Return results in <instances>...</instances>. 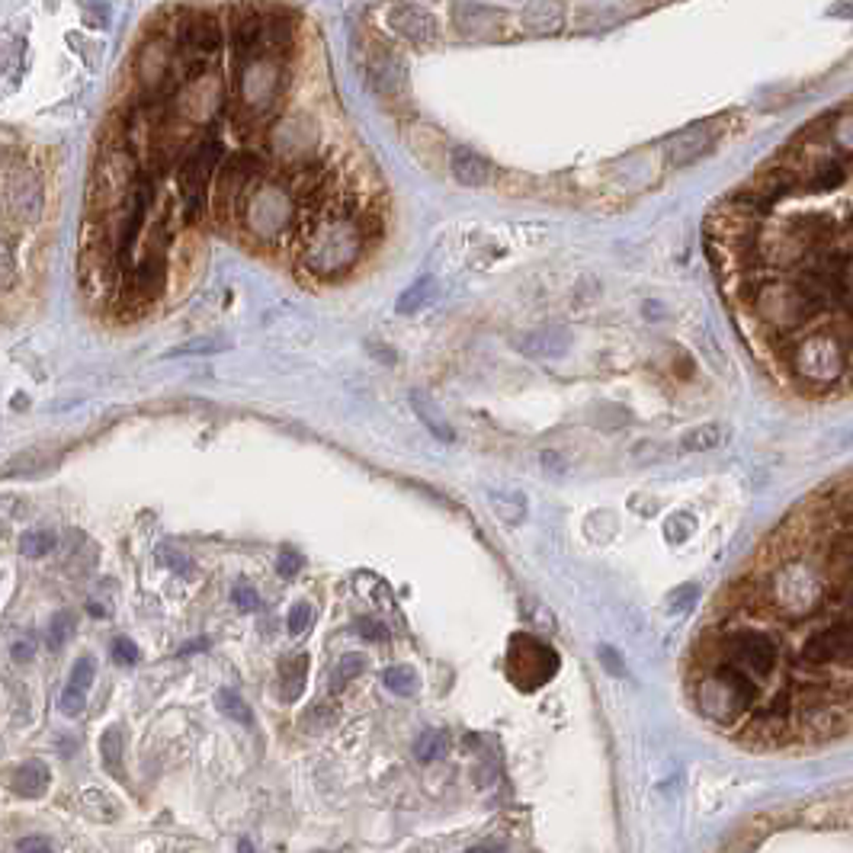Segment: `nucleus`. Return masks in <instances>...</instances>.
<instances>
[{
	"mask_svg": "<svg viewBox=\"0 0 853 853\" xmlns=\"http://www.w3.org/2000/svg\"><path fill=\"white\" fill-rule=\"evenodd\" d=\"M176 49L193 58H212L222 49V26L212 14L184 10V20L176 23Z\"/></svg>",
	"mask_w": 853,
	"mask_h": 853,
	"instance_id": "nucleus-8",
	"label": "nucleus"
},
{
	"mask_svg": "<svg viewBox=\"0 0 853 853\" xmlns=\"http://www.w3.org/2000/svg\"><path fill=\"white\" fill-rule=\"evenodd\" d=\"M697 597H699L697 584H684V587H678V591L670 593L668 603H670V610H674V613H690L693 603H697Z\"/></svg>",
	"mask_w": 853,
	"mask_h": 853,
	"instance_id": "nucleus-31",
	"label": "nucleus"
},
{
	"mask_svg": "<svg viewBox=\"0 0 853 853\" xmlns=\"http://www.w3.org/2000/svg\"><path fill=\"white\" fill-rule=\"evenodd\" d=\"M382 684L395 693V697H414L417 687H421V678H417V670L408 668V664H395V668H388L385 674H382Z\"/></svg>",
	"mask_w": 853,
	"mask_h": 853,
	"instance_id": "nucleus-23",
	"label": "nucleus"
},
{
	"mask_svg": "<svg viewBox=\"0 0 853 853\" xmlns=\"http://www.w3.org/2000/svg\"><path fill=\"white\" fill-rule=\"evenodd\" d=\"M356 632L363 639H369V642H388V629L375 620H356Z\"/></svg>",
	"mask_w": 853,
	"mask_h": 853,
	"instance_id": "nucleus-37",
	"label": "nucleus"
},
{
	"mask_svg": "<svg viewBox=\"0 0 853 853\" xmlns=\"http://www.w3.org/2000/svg\"><path fill=\"white\" fill-rule=\"evenodd\" d=\"M446 751H450V735L440 732V728L423 732L421 738H417V744H414V754H417V761H421V763L440 761V757H446Z\"/></svg>",
	"mask_w": 853,
	"mask_h": 853,
	"instance_id": "nucleus-24",
	"label": "nucleus"
},
{
	"mask_svg": "<svg viewBox=\"0 0 853 853\" xmlns=\"http://www.w3.org/2000/svg\"><path fill=\"white\" fill-rule=\"evenodd\" d=\"M433 289H437V282H433V276H421V280H414L408 286V289L398 296V305L395 308L402 311V315H411V311L423 308V305L433 299Z\"/></svg>",
	"mask_w": 853,
	"mask_h": 853,
	"instance_id": "nucleus-21",
	"label": "nucleus"
},
{
	"mask_svg": "<svg viewBox=\"0 0 853 853\" xmlns=\"http://www.w3.org/2000/svg\"><path fill=\"white\" fill-rule=\"evenodd\" d=\"M49 783H52V773H49V767H45L43 761H26V763H20V767H14L7 773V786L16 792V796H23V799L45 796Z\"/></svg>",
	"mask_w": 853,
	"mask_h": 853,
	"instance_id": "nucleus-14",
	"label": "nucleus"
},
{
	"mask_svg": "<svg viewBox=\"0 0 853 853\" xmlns=\"http://www.w3.org/2000/svg\"><path fill=\"white\" fill-rule=\"evenodd\" d=\"M719 443H722L719 423H703V427H693L690 433H684V450H690V452L713 450V446H719Z\"/></svg>",
	"mask_w": 853,
	"mask_h": 853,
	"instance_id": "nucleus-27",
	"label": "nucleus"
},
{
	"mask_svg": "<svg viewBox=\"0 0 853 853\" xmlns=\"http://www.w3.org/2000/svg\"><path fill=\"white\" fill-rule=\"evenodd\" d=\"M850 645H853V629L850 616H838V620L825 622L815 632H809V639L799 649V668L805 670H828L838 668L840 674L850 678Z\"/></svg>",
	"mask_w": 853,
	"mask_h": 853,
	"instance_id": "nucleus-3",
	"label": "nucleus"
},
{
	"mask_svg": "<svg viewBox=\"0 0 853 853\" xmlns=\"http://www.w3.org/2000/svg\"><path fill=\"white\" fill-rule=\"evenodd\" d=\"M14 658H16V661H29V658H33V649L20 642V645H16V649H14Z\"/></svg>",
	"mask_w": 853,
	"mask_h": 853,
	"instance_id": "nucleus-42",
	"label": "nucleus"
},
{
	"mask_svg": "<svg viewBox=\"0 0 853 853\" xmlns=\"http://www.w3.org/2000/svg\"><path fill=\"white\" fill-rule=\"evenodd\" d=\"M305 678H308V658L305 655H296V658H289V661H282L280 687H282V699H286V703H292V699L302 697Z\"/></svg>",
	"mask_w": 853,
	"mask_h": 853,
	"instance_id": "nucleus-19",
	"label": "nucleus"
},
{
	"mask_svg": "<svg viewBox=\"0 0 853 853\" xmlns=\"http://www.w3.org/2000/svg\"><path fill=\"white\" fill-rule=\"evenodd\" d=\"M222 161V141L219 138H205L199 141L196 148L184 157L180 164V196H184V215L186 222H196L205 212V199H209V184L215 176V167Z\"/></svg>",
	"mask_w": 853,
	"mask_h": 853,
	"instance_id": "nucleus-4",
	"label": "nucleus"
},
{
	"mask_svg": "<svg viewBox=\"0 0 853 853\" xmlns=\"http://www.w3.org/2000/svg\"><path fill=\"white\" fill-rule=\"evenodd\" d=\"M100 757H103V767L116 776V780H126V770H122V728L113 725L106 728L103 738H100Z\"/></svg>",
	"mask_w": 853,
	"mask_h": 853,
	"instance_id": "nucleus-20",
	"label": "nucleus"
},
{
	"mask_svg": "<svg viewBox=\"0 0 853 853\" xmlns=\"http://www.w3.org/2000/svg\"><path fill=\"white\" fill-rule=\"evenodd\" d=\"M74 629H78V620H74V613H68V610H62V613L52 616L49 622V649L52 651H62L64 645H68V639L74 635Z\"/></svg>",
	"mask_w": 853,
	"mask_h": 853,
	"instance_id": "nucleus-26",
	"label": "nucleus"
},
{
	"mask_svg": "<svg viewBox=\"0 0 853 853\" xmlns=\"http://www.w3.org/2000/svg\"><path fill=\"white\" fill-rule=\"evenodd\" d=\"M369 81L375 84V90L388 93V97H395V93L404 90V64L398 55H392V52H379V55L369 62Z\"/></svg>",
	"mask_w": 853,
	"mask_h": 853,
	"instance_id": "nucleus-16",
	"label": "nucleus"
},
{
	"mask_svg": "<svg viewBox=\"0 0 853 853\" xmlns=\"http://www.w3.org/2000/svg\"><path fill=\"white\" fill-rule=\"evenodd\" d=\"M780 642L773 639V632L757 626H732L722 629V635L716 639L713 661H722L728 668L741 670L744 678H751L763 690L770 678L780 670Z\"/></svg>",
	"mask_w": 853,
	"mask_h": 853,
	"instance_id": "nucleus-1",
	"label": "nucleus"
},
{
	"mask_svg": "<svg viewBox=\"0 0 853 853\" xmlns=\"http://www.w3.org/2000/svg\"><path fill=\"white\" fill-rule=\"evenodd\" d=\"M366 232L353 219H331L321 228H315L308 247H305V263L315 276L331 280L340 276L360 261Z\"/></svg>",
	"mask_w": 853,
	"mask_h": 853,
	"instance_id": "nucleus-2",
	"label": "nucleus"
},
{
	"mask_svg": "<svg viewBox=\"0 0 853 853\" xmlns=\"http://www.w3.org/2000/svg\"><path fill=\"white\" fill-rule=\"evenodd\" d=\"M16 853H55V847H52V840L49 838H26V840H20L16 844Z\"/></svg>",
	"mask_w": 853,
	"mask_h": 853,
	"instance_id": "nucleus-39",
	"label": "nucleus"
},
{
	"mask_svg": "<svg viewBox=\"0 0 853 853\" xmlns=\"http://www.w3.org/2000/svg\"><path fill=\"white\" fill-rule=\"evenodd\" d=\"M215 706H219V713L228 716L232 722H241V725H254V713H251V706L244 703V697L234 690H219L215 693Z\"/></svg>",
	"mask_w": 853,
	"mask_h": 853,
	"instance_id": "nucleus-25",
	"label": "nucleus"
},
{
	"mask_svg": "<svg viewBox=\"0 0 853 853\" xmlns=\"http://www.w3.org/2000/svg\"><path fill=\"white\" fill-rule=\"evenodd\" d=\"M113 658H116V664H135L141 658V651H138V645H135L132 639H116V642H113Z\"/></svg>",
	"mask_w": 853,
	"mask_h": 853,
	"instance_id": "nucleus-35",
	"label": "nucleus"
},
{
	"mask_svg": "<svg viewBox=\"0 0 853 853\" xmlns=\"http://www.w3.org/2000/svg\"><path fill=\"white\" fill-rule=\"evenodd\" d=\"M514 346L533 360H545V356H564L568 353V334L562 331H533L526 337H517Z\"/></svg>",
	"mask_w": 853,
	"mask_h": 853,
	"instance_id": "nucleus-17",
	"label": "nucleus"
},
{
	"mask_svg": "<svg viewBox=\"0 0 853 853\" xmlns=\"http://www.w3.org/2000/svg\"><path fill=\"white\" fill-rule=\"evenodd\" d=\"M597 655H600V661H603V668H607L610 674H613V678H622V674H626V668H622V658L616 655V651L610 649V645H600Z\"/></svg>",
	"mask_w": 853,
	"mask_h": 853,
	"instance_id": "nucleus-38",
	"label": "nucleus"
},
{
	"mask_svg": "<svg viewBox=\"0 0 853 853\" xmlns=\"http://www.w3.org/2000/svg\"><path fill=\"white\" fill-rule=\"evenodd\" d=\"M411 404H414V414L423 421V427L433 433L437 440H443V443H452L456 440V433H452L450 423L440 417V408L431 402V395H423V392H411Z\"/></svg>",
	"mask_w": 853,
	"mask_h": 853,
	"instance_id": "nucleus-18",
	"label": "nucleus"
},
{
	"mask_svg": "<svg viewBox=\"0 0 853 853\" xmlns=\"http://www.w3.org/2000/svg\"><path fill=\"white\" fill-rule=\"evenodd\" d=\"M232 600H234V607H241L244 613H251V610H257L261 607V597H257V591L254 587H247V584H238L232 591Z\"/></svg>",
	"mask_w": 853,
	"mask_h": 853,
	"instance_id": "nucleus-34",
	"label": "nucleus"
},
{
	"mask_svg": "<svg viewBox=\"0 0 853 853\" xmlns=\"http://www.w3.org/2000/svg\"><path fill=\"white\" fill-rule=\"evenodd\" d=\"M205 645H209V642H205V639H199V642H190V645H186V649H184V655H190V651H203Z\"/></svg>",
	"mask_w": 853,
	"mask_h": 853,
	"instance_id": "nucleus-43",
	"label": "nucleus"
},
{
	"mask_svg": "<svg viewBox=\"0 0 853 853\" xmlns=\"http://www.w3.org/2000/svg\"><path fill=\"white\" fill-rule=\"evenodd\" d=\"M164 280H167V257H164L161 247H148V254L141 257L128 273L126 292L135 302H151L164 289Z\"/></svg>",
	"mask_w": 853,
	"mask_h": 853,
	"instance_id": "nucleus-10",
	"label": "nucleus"
},
{
	"mask_svg": "<svg viewBox=\"0 0 853 853\" xmlns=\"http://www.w3.org/2000/svg\"><path fill=\"white\" fill-rule=\"evenodd\" d=\"M263 176V161L254 151H234L219 170V205H238L247 196V190Z\"/></svg>",
	"mask_w": 853,
	"mask_h": 853,
	"instance_id": "nucleus-9",
	"label": "nucleus"
},
{
	"mask_svg": "<svg viewBox=\"0 0 853 853\" xmlns=\"http://www.w3.org/2000/svg\"><path fill=\"white\" fill-rule=\"evenodd\" d=\"M850 363V340L847 334H815L802 340L792 356V369L805 382H834Z\"/></svg>",
	"mask_w": 853,
	"mask_h": 853,
	"instance_id": "nucleus-5",
	"label": "nucleus"
},
{
	"mask_svg": "<svg viewBox=\"0 0 853 853\" xmlns=\"http://www.w3.org/2000/svg\"><path fill=\"white\" fill-rule=\"evenodd\" d=\"M488 501L494 504V514L501 517V520H507L510 526H517V523L526 517V498H523V494L491 491V494H488Z\"/></svg>",
	"mask_w": 853,
	"mask_h": 853,
	"instance_id": "nucleus-22",
	"label": "nucleus"
},
{
	"mask_svg": "<svg viewBox=\"0 0 853 853\" xmlns=\"http://www.w3.org/2000/svg\"><path fill=\"white\" fill-rule=\"evenodd\" d=\"M84 14L90 16V26H109V7L106 4H87Z\"/></svg>",
	"mask_w": 853,
	"mask_h": 853,
	"instance_id": "nucleus-40",
	"label": "nucleus"
},
{
	"mask_svg": "<svg viewBox=\"0 0 853 853\" xmlns=\"http://www.w3.org/2000/svg\"><path fill=\"white\" fill-rule=\"evenodd\" d=\"M276 572L282 574V578H292V574L302 572V555L292 549H282L280 552V562H276Z\"/></svg>",
	"mask_w": 853,
	"mask_h": 853,
	"instance_id": "nucleus-36",
	"label": "nucleus"
},
{
	"mask_svg": "<svg viewBox=\"0 0 853 853\" xmlns=\"http://www.w3.org/2000/svg\"><path fill=\"white\" fill-rule=\"evenodd\" d=\"M388 23L395 33H402L408 43L414 45H431L437 39V20L427 7H417V4H395L388 10Z\"/></svg>",
	"mask_w": 853,
	"mask_h": 853,
	"instance_id": "nucleus-11",
	"label": "nucleus"
},
{
	"mask_svg": "<svg viewBox=\"0 0 853 853\" xmlns=\"http://www.w3.org/2000/svg\"><path fill=\"white\" fill-rule=\"evenodd\" d=\"M215 350H225V344H222V340H193V344L170 350V356H193V353H215Z\"/></svg>",
	"mask_w": 853,
	"mask_h": 853,
	"instance_id": "nucleus-33",
	"label": "nucleus"
},
{
	"mask_svg": "<svg viewBox=\"0 0 853 853\" xmlns=\"http://www.w3.org/2000/svg\"><path fill=\"white\" fill-rule=\"evenodd\" d=\"M20 549H23V555H29V558H43V555H49V552L55 549V536H52L49 529H39V533H29V536H23Z\"/></svg>",
	"mask_w": 853,
	"mask_h": 853,
	"instance_id": "nucleus-29",
	"label": "nucleus"
},
{
	"mask_svg": "<svg viewBox=\"0 0 853 853\" xmlns=\"http://www.w3.org/2000/svg\"><path fill=\"white\" fill-rule=\"evenodd\" d=\"M799 184L809 186V190H834V186L847 184V164L838 161L834 155L828 157H815L809 167L796 170Z\"/></svg>",
	"mask_w": 853,
	"mask_h": 853,
	"instance_id": "nucleus-13",
	"label": "nucleus"
},
{
	"mask_svg": "<svg viewBox=\"0 0 853 853\" xmlns=\"http://www.w3.org/2000/svg\"><path fill=\"white\" fill-rule=\"evenodd\" d=\"M363 670H366V658H363V655H344L337 661V670H334V690L346 687L353 678H360Z\"/></svg>",
	"mask_w": 853,
	"mask_h": 853,
	"instance_id": "nucleus-28",
	"label": "nucleus"
},
{
	"mask_svg": "<svg viewBox=\"0 0 853 853\" xmlns=\"http://www.w3.org/2000/svg\"><path fill=\"white\" fill-rule=\"evenodd\" d=\"M16 282V261L10 254V247L0 241V289H10Z\"/></svg>",
	"mask_w": 853,
	"mask_h": 853,
	"instance_id": "nucleus-32",
	"label": "nucleus"
},
{
	"mask_svg": "<svg viewBox=\"0 0 853 853\" xmlns=\"http://www.w3.org/2000/svg\"><path fill=\"white\" fill-rule=\"evenodd\" d=\"M507 668H510V674H517L514 678L517 687H523V690H536L539 684H545V680L555 674L558 655L549 649V645H543L539 639H533V635H514L510 655H507Z\"/></svg>",
	"mask_w": 853,
	"mask_h": 853,
	"instance_id": "nucleus-6",
	"label": "nucleus"
},
{
	"mask_svg": "<svg viewBox=\"0 0 853 853\" xmlns=\"http://www.w3.org/2000/svg\"><path fill=\"white\" fill-rule=\"evenodd\" d=\"M238 853H254V844H251V840L244 838V840L238 844Z\"/></svg>",
	"mask_w": 853,
	"mask_h": 853,
	"instance_id": "nucleus-44",
	"label": "nucleus"
},
{
	"mask_svg": "<svg viewBox=\"0 0 853 853\" xmlns=\"http://www.w3.org/2000/svg\"><path fill=\"white\" fill-rule=\"evenodd\" d=\"M311 626V603H296V607L289 610V620H286V629H289V635H305Z\"/></svg>",
	"mask_w": 853,
	"mask_h": 853,
	"instance_id": "nucleus-30",
	"label": "nucleus"
},
{
	"mask_svg": "<svg viewBox=\"0 0 853 853\" xmlns=\"http://www.w3.org/2000/svg\"><path fill=\"white\" fill-rule=\"evenodd\" d=\"M450 170H452V176H456L462 186H485V184H491V176H494L491 164H488L481 155H475V151H469V148L452 151Z\"/></svg>",
	"mask_w": 853,
	"mask_h": 853,
	"instance_id": "nucleus-15",
	"label": "nucleus"
},
{
	"mask_svg": "<svg viewBox=\"0 0 853 853\" xmlns=\"http://www.w3.org/2000/svg\"><path fill=\"white\" fill-rule=\"evenodd\" d=\"M161 558H167V564H170V568H174V572H180V574H193V564H186V558H184V555H176V552L164 549V552H161Z\"/></svg>",
	"mask_w": 853,
	"mask_h": 853,
	"instance_id": "nucleus-41",
	"label": "nucleus"
},
{
	"mask_svg": "<svg viewBox=\"0 0 853 853\" xmlns=\"http://www.w3.org/2000/svg\"><path fill=\"white\" fill-rule=\"evenodd\" d=\"M0 203H4V209H7L10 215H16V219L35 222L43 215V203H45L43 180L29 167H23V164H10V167L0 174Z\"/></svg>",
	"mask_w": 853,
	"mask_h": 853,
	"instance_id": "nucleus-7",
	"label": "nucleus"
},
{
	"mask_svg": "<svg viewBox=\"0 0 853 853\" xmlns=\"http://www.w3.org/2000/svg\"><path fill=\"white\" fill-rule=\"evenodd\" d=\"M93 678H97V664H93V658H78V664L71 668V678H68V687H64L62 693V713L64 716H81L87 706V690H90Z\"/></svg>",
	"mask_w": 853,
	"mask_h": 853,
	"instance_id": "nucleus-12",
	"label": "nucleus"
}]
</instances>
